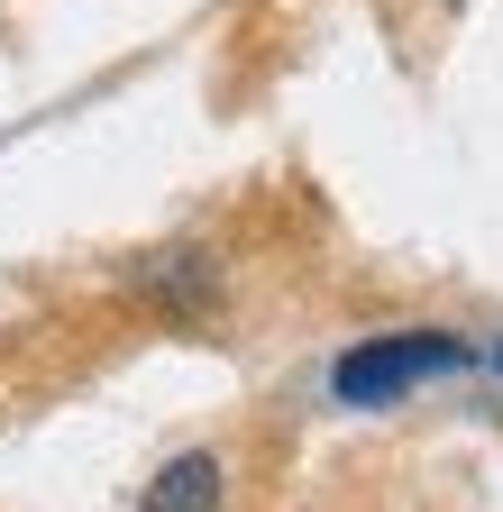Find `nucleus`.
Returning <instances> with one entry per match:
<instances>
[{
    "mask_svg": "<svg viewBox=\"0 0 503 512\" xmlns=\"http://www.w3.org/2000/svg\"><path fill=\"white\" fill-rule=\"evenodd\" d=\"M449 366H467V348L449 339V330H403V339H366V348H348L339 357V403H403L412 384H430V375H449Z\"/></svg>",
    "mask_w": 503,
    "mask_h": 512,
    "instance_id": "f257e3e1",
    "label": "nucleus"
},
{
    "mask_svg": "<svg viewBox=\"0 0 503 512\" xmlns=\"http://www.w3.org/2000/svg\"><path fill=\"white\" fill-rule=\"evenodd\" d=\"M220 485H229V467L211 458V448H183V458H165L147 476L138 512H220Z\"/></svg>",
    "mask_w": 503,
    "mask_h": 512,
    "instance_id": "f03ea898",
    "label": "nucleus"
},
{
    "mask_svg": "<svg viewBox=\"0 0 503 512\" xmlns=\"http://www.w3.org/2000/svg\"><path fill=\"white\" fill-rule=\"evenodd\" d=\"M202 275H211V266H202V247H165L156 266H147V284H156L165 302H183V311L202 302Z\"/></svg>",
    "mask_w": 503,
    "mask_h": 512,
    "instance_id": "7ed1b4c3",
    "label": "nucleus"
}]
</instances>
